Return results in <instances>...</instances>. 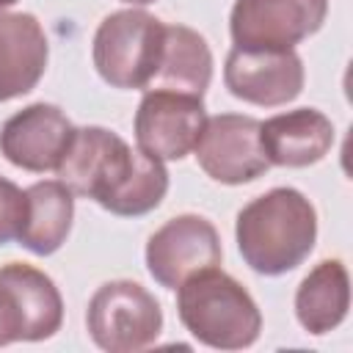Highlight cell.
Segmentation results:
<instances>
[{"label": "cell", "instance_id": "6da1fadb", "mask_svg": "<svg viewBox=\"0 0 353 353\" xmlns=\"http://www.w3.org/2000/svg\"><path fill=\"white\" fill-rule=\"evenodd\" d=\"M234 237L243 262L259 276L295 270L314 248L317 212L295 188H270L251 199L234 221Z\"/></svg>", "mask_w": 353, "mask_h": 353}, {"label": "cell", "instance_id": "7a4b0ae2", "mask_svg": "<svg viewBox=\"0 0 353 353\" xmlns=\"http://www.w3.org/2000/svg\"><path fill=\"white\" fill-rule=\"evenodd\" d=\"M176 314L193 339L215 350L251 347L262 331L256 301L221 268L199 270L176 287Z\"/></svg>", "mask_w": 353, "mask_h": 353}, {"label": "cell", "instance_id": "3957f363", "mask_svg": "<svg viewBox=\"0 0 353 353\" xmlns=\"http://www.w3.org/2000/svg\"><path fill=\"white\" fill-rule=\"evenodd\" d=\"M165 22L143 8H124L108 14L91 41V58L97 74L121 91H149L160 55H163Z\"/></svg>", "mask_w": 353, "mask_h": 353}, {"label": "cell", "instance_id": "277c9868", "mask_svg": "<svg viewBox=\"0 0 353 353\" xmlns=\"http://www.w3.org/2000/svg\"><path fill=\"white\" fill-rule=\"evenodd\" d=\"M85 328L94 345L108 353H138L157 342L163 331V309L143 284L113 279L91 295Z\"/></svg>", "mask_w": 353, "mask_h": 353}, {"label": "cell", "instance_id": "5b68a950", "mask_svg": "<svg viewBox=\"0 0 353 353\" xmlns=\"http://www.w3.org/2000/svg\"><path fill=\"white\" fill-rule=\"evenodd\" d=\"M135 154L138 149L108 127H74L55 174L74 196L94 199L105 210L130 176Z\"/></svg>", "mask_w": 353, "mask_h": 353}, {"label": "cell", "instance_id": "8992f818", "mask_svg": "<svg viewBox=\"0 0 353 353\" xmlns=\"http://www.w3.org/2000/svg\"><path fill=\"white\" fill-rule=\"evenodd\" d=\"M63 298L55 281L28 265L8 262L0 268V325L8 342H41L61 331Z\"/></svg>", "mask_w": 353, "mask_h": 353}, {"label": "cell", "instance_id": "52a82bcc", "mask_svg": "<svg viewBox=\"0 0 353 353\" xmlns=\"http://www.w3.org/2000/svg\"><path fill=\"white\" fill-rule=\"evenodd\" d=\"M328 17V0H234L229 33L243 50H295Z\"/></svg>", "mask_w": 353, "mask_h": 353}, {"label": "cell", "instance_id": "ba28073f", "mask_svg": "<svg viewBox=\"0 0 353 353\" xmlns=\"http://www.w3.org/2000/svg\"><path fill=\"white\" fill-rule=\"evenodd\" d=\"M143 256L149 276L160 287L176 290L193 273L218 268L223 259V248L212 221H207L204 215L182 212L154 229V234L146 240Z\"/></svg>", "mask_w": 353, "mask_h": 353}, {"label": "cell", "instance_id": "9c48e42d", "mask_svg": "<svg viewBox=\"0 0 353 353\" xmlns=\"http://www.w3.org/2000/svg\"><path fill=\"white\" fill-rule=\"evenodd\" d=\"M193 154L199 168L221 185H245L270 168L259 143V119L243 113L207 116Z\"/></svg>", "mask_w": 353, "mask_h": 353}, {"label": "cell", "instance_id": "30bf717a", "mask_svg": "<svg viewBox=\"0 0 353 353\" xmlns=\"http://www.w3.org/2000/svg\"><path fill=\"white\" fill-rule=\"evenodd\" d=\"M207 121L201 97L152 88L141 97L135 110V143L141 152L171 163L193 152Z\"/></svg>", "mask_w": 353, "mask_h": 353}, {"label": "cell", "instance_id": "8fae6325", "mask_svg": "<svg viewBox=\"0 0 353 353\" xmlns=\"http://www.w3.org/2000/svg\"><path fill=\"white\" fill-rule=\"evenodd\" d=\"M303 61L295 50H243L232 47L223 63V83L232 97L279 108L303 91Z\"/></svg>", "mask_w": 353, "mask_h": 353}, {"label": "cell", "instance_id": "7c38bea8", "mask_svg": "<svg viewBox=\"0 0 353 353\" xmlns=\"http://www.w3.org/2000/svg\"><path fill=\"white\" fill-rule=\"evenodd\" d=\"M72 135L74 124L58 105L33 102L8 116L0 127V152L11 165L44 174L58 168Z\"/></svg>", "mask_w": 353, "mask_h": 353}, {"label": "cell", "instance_id": "4fadbf2b", "mask_svg": "<svg viewBox=\"0 0 353 353\" xmlns=\"http://www.w3.org/2000/svg\"><path fill=\"white\" fill-rule=\"evenodd\" d=\"M259 143L270 165L306 168L334 146V124L317 108H295L259 121Z\"/></svg>", "mask_w": 353, "mask_h": 353}, {"label": "cell", "instance_id": "5bb4252c", "mask_svg": "<svg viewBox=\"0 0 353 353\" xmlns=\"http://www.w3.org/2000/svg\"><path fill=\"white\" fill-rule=\"evenodd\" d=\"M50 41L41 22L28 11L0 14V102L30 94L44 77Z\"/></svg>", "mask_w": 353, "mask_h": 353}, {"label": "cell", "instance_id": "9a60e30c", "mask_svg": "<svg viewBox=\"0 0 353 353\" xmlns=\"http://www.w3.org/2000/svg\"><path fill=\"white\" fill-rule=\"evenodd\" d=\"M74 218V193L61 179H41L25 188V218L19 226V245L36 256L55 254L69 232Z\"/></svg>", "mask_w": 353, "mask_h": 353}, {"label": "cell", "instance_id": "2e32d148", "mask_svg": "<svg viewBox=\"0 0 353 353\" xmlns=\"http://www.w3.org/2000/svg\"><path fill=\"white\" fill-rule=\"evenodd\" d=\"M350 309V276L342 259L317 262L295 290V317L303 331L323 336L342 325Z\"/></svg>", "mask_w": 353, "mask_h": 353}, {"label": "cell", "instance_id": "e0dca14e", "mask_svg": "<svg viewBox=\"0 0 353 353\" xmlns=\"http://www.w3.org/2000/svg\"><path fill=\"white\" fill-rule=\"evenodd\" d=\"M210 80H212V52L207 39L188 25H165L163 55L149 91L165 88L190 97H204Z\"/></svg>", "mask_w": 353, "mask_h": 353}, {"label": "cell", "instance_id": "ac0fdd59", "mask_svg": "<svg viewBox=\"0 0 353 353\" xmlns=\"http://www.w3.org/2000/svg\"><path fill=\"white\" fill-rule=\"evenodd\" d=\"M165 193H168V171H165L163 160L138 149L130 176L124 179V185L119 188V193L110 199V204L105 210L113 215H121V218H138V215H146L154 207H160Z\"/></svg>", "mask_w": 353, "mask_h": 353}, {"label": "cell", "instance_id": "d6986e66", "mask_svg": "<svg viewBox=\"0 0 353 353\" xmlns=\"http://www.w3.org/2000/svg\"><path fill=\"white\" fill-rule=\"evenodd\" d=\"M25 218V190L0 176V245L17 240Z\"/></svg>", "mask_w": 353, "mask_h": 353}, {"label": "cell", "instance_id": "ffe728a7", "mask_svg": "<svg viewBox=\"0 0 353 353\" xmlns=\"http://www.w3.org/2000/svg\"><path fill=\"white\" fill-rule=\"evenodd\" d=\"M121 3H130V6H149V3H154V0H121Z\"/></svg>", "mask_w": 353, "mask_h": 353}, {"label": "cell", "instance_id": "44dd1931", "mask_svg": "<svg viewBox=\"0 0 353 353\" xmlns=\"http://www.w3.org/2000/svg\"><path fill=\"white\" fill-rule=\"evenodd\" d=\"M6 345H11V342H8V336H6V331H3V325H0V347H6Z\"/></svg>", "mask_w": 353, "mask_h": 353}, {"label": "cell", "instance_id": "7402d4cb", "mask_svg": "<svg viewBox=\"0 0 353 353\" xmlns=\"http://www.w3.org/2000/svg\"><path fill=\"white\" fill-rule=\"evenodd\" d=\"M14 3H17V0H0V14H3V11H6V8H11V6H14Z\"/></svg>", "mask_w": 353, "mask_h": 353}]
</instances>
